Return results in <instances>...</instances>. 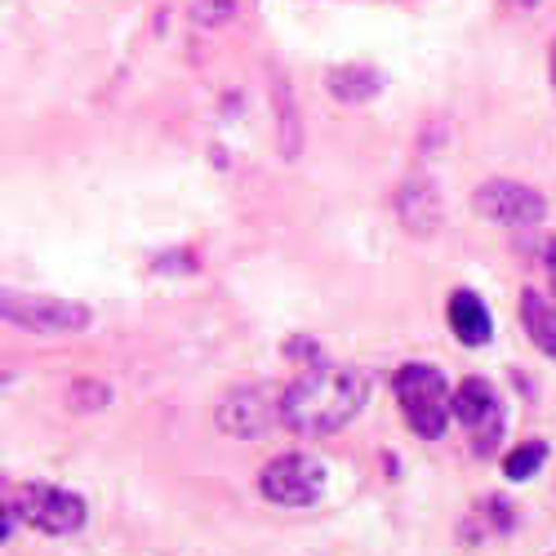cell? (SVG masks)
<instances>
[{"instance_id": "3", "label": "cell", "mask_w": 556, "mask_h": 556, "mask_svg": "<svg viewBox=\"0 0 556 556\" xmlns=\"http://www.w3.org/2000/svg\"><path fill=\"white\" fill-rule=\"evenodd\" d=\"M5 507L40 534H76L85 526V498L72 490H59V485H45V481L10 485Z\"/></svg>"}, {"instance_id": "2", "label": "cell", "mask_w": 556, "mask_h": 556, "mask_svg": "<svg viewBox=\"0 0 556 556\" xmlns=\"http://www.w3.org/2000/svg\"><path fill=\"white\" fill-rule=\"evenodd\" d=\"M392 392L405 409V424L428 441H437L445 432V424L454 419V392L445 388L441 369H432V365H419V361L401 365L392 375Z\"/></svg>"}, {"instance_id": "17", "label": "cell", "mask_w": 556, "mask_h": 556, "mask_svg": "<svg viewBox=\"0 0 556 556\" xmlns=\"http://www.w3.org/2000/svg\"><path fill=\"white\" fill-rule=\"evenodd\" d=\"M539 263L547 267V276H552V290H556V237H547V241L539 245Z\"/></svg>"}, {"instance_id": "10", "label": "cell", "mask_w": 556, "mask_h": 556, "mask_svg": "<svg viewBox=\"0 0 556 556\" xmlns=\"http://www.w3.org/2000/svg\"><path fill=\"white\" fill-rule=\"evenodd\" d=\"M441 197L432 182H405V188L396 192V218L405 223V231H414V237H432V231L441 227Z\"/></svg>"}, {"instance_id": "18", "label": "cell", "mask_w": 556, "mask_h": 556, "mask_svg": "<svg viewBox=\"0 0 556 556\" xmlns=\"http://www.w3.org/2000/svg\"><path fill=\"white\" fill-rule=\"evenodd\" d=\"M552 85H556V40H552Z\"/></svg>"}, {"instance_id": "16", "label": "cell", "mask_w": 556, "mask_h": 556, "mask_svg": "<svg viewBox=\"0 0 556 556\" xmlns=\"http://www.w3.org/2000/svg\"><path fill=\"white\" fill-rule=\"evenodd\" d=\"M231 5H237V0H197V23H227L237 14Z\"/></svg>"}, {"instance_id": "11", "label": "cell", "mask_w": 556, "mask_h": 556, "mask_svg": "<svg viewBox=\"0 0 556 556\" xmlns=\"http://www.w3.org/2000/svg\"><path fill=\"white\" fill-rule=\"evenodd\" d=\"M271 108H276V134H281V156H299L303 152V121L294 108V85L286 72H271Z\"/></svg>"}, {"instance_id": "5", "label": "cell", "mask_w": 556, "mask_h": 556, "mask_svg": "<svg viewBox=\"0 0 556 556\" xmlns=\"http://www.w3.org/2000/svg\"><path fill=\"white\" fill-rule=\"evenodd\" d=\"M472 210L490 223H503V227H517V231H534L543 218H547V201L543 192H534L530 182H517V178H485L481 188L472 192Z\"/></svg>"}, {"instance_id": "14", "label": "cell", "mask_w": 556, "mask_h": 556, "mask_svg": "<svg viewBox=\"0 0 556 556\" xmlns=\"http://www.w3.org/2000/svg\"><path fill=\"white\" fill-rule=\"evenodd\" d=\"M543 458H547V445L543 441H526V445H517L513 454L503 458V477L507 481H530L543 468Z\"/></svg>"}, {"instance_id": "12", "label": "cell", "mask_w": 556, "mask_h": 556, "mask_svg": "<svg viewBox=\"0 0 556 556\" xmlns=\"http://www.w3.org/2000/svg\"><path fill=\"white\" fill-rule=\"evenodd\" d=\"M450 330H454L458 343H468V348H481L490 339V312L472 290L450 294Z\"/></svg>"}, {"instance_id": "13", "label": "cell", "mask_w": 556, "mask_h": 556, "mask_svg": "<svg viewBox=\"0 0 556 556\" xmlns=\"http://www.w3.org/2000/svg\"><path fill=\"white\" fill-rule=\"evenodd\" d=\"M517 312H521V326H526L530 343L543 356L556 361V303L547 294H539V290H521V307Z\"/></svg>"}, {"instance_id": "6", "label": "cell", "mask_w": 556, "mask_h": 556, "mask_svg": "<svg viewBox=\"0 0 556 556\" xmlns=\"http://www.w3.org/2000/svg\"><path fill=\"white\" fill-rule=\"evenodd\" d=\"M258 490L267 503L281 507H307L326 490V468L312 454H281L258 472Z\"/></svg>"}, {"instance_id": "8", "label": "cell", "mask_w": 556, "mask_h": 556, "mask_svg": "<svg viewBox=\"0 0 556 556\" xmlns=\"http://www.w3.org/2000/svg\"><path fill=\"white\" fill-rule=\"evenodd\" d=\"M454 419L472 432L477 450L485 454L490 445H498L503 437V405H498V392L485 383V379H463L454 388Z\"/></svg>"}, {"instance_id": "7", "label": "cell", "mask_w": 556, "mask_h": 556, "mask_svg": "<svg viewBox=\"0 0 556 556\" xmlns=\"http://www.w3.org/2000/svg\"><path fill=\"white\" fill-rule=\"evenodd\" d=\"M214 424L227 437H263L271 424H281V392L267 383H250L227 392L214 409Z\"/></svg>"}, {"instance_id": "15", "label": "cell", "mask_w": 556, "mask_h": 556, "mask_svg": "<svg viewBox=\"0 0 556 556\" xmlns=\"http://www.w3.org/2000/svg\"><path fill=\"white\" fill-rule=\"evenodd\" d=\"M108 396H112V388H108V383H99V379L72 383V392H67L72 409H103V405H108Z\"/></svg>"}, {"instance_id": "1", "label": "cell", "mask_w": 556, "mask_h": 556, "mask_svg": "<svg viewBox=\"0 0 556 556\" xmlns=\"http://www.w3.org/2000/svg\"><path fill=\"white\" fill-rule=\"evenodd\" d=\"M369 401V375L356 365H307L281 388V424L299 437H330L348 428Z\"/></svg>"}, {"instance_id": "9", "label": "cell", "mask_w": 556, "mask_h": 556, "mask_svg": "<svg viewBox=\"0 0 556 556\" xmlns=\"http://www.w3.org/2000/svg\"><path fill=\"white\" fill-rule=\"evenodd\" d=\"M326 85H330V94H334L339 103L361 108V103H369V99L383 94L388 76H383L379 67H369V63H339V67L326 72Z\"/></svg>"}, {"instance_id": "4", "label": "cell", "mask_w": 556, "mask_h": 556, "mask_svg": "<svg viewBox=\"0 0 556 556\" xmlns=\"http://www.w3.org/2000/svg\"><path fill=\"white\" fill-rule=\"evenodd\" d=\"M0 312H5L10 326L27 330V334H80V330H89V320H94V312L85 303L54 299V294H18V290L5 294Z\"/></svg>"}]
</instances>
